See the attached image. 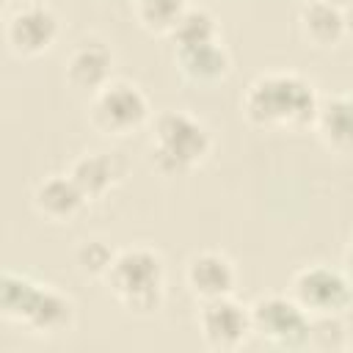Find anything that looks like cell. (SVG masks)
I'll list each match as a JSON object with an SVG mask.
<instances>
[{
    "label": "cell",
    "instance_id": "obj_15",
    "mask_svg": "<svg viewBox=\"0 0 353 353\" xmlns=\"http://www.w3.org/2000/svg\"><path fill=\"white\" fill-rule=\"evenodd\" d=\"M77 188L83 190L85 199H99L105 196L113 182L121 176V168H116V160L110 154H102V152H91L85 157H80L74 165H72V174H69Z\"/></svg>",
    "mask_w": 353,
    "mask_h": 353
},
{
    "label": "cell",
    "instance_id": "obj_20",
    "mask_svg": "<svg viewBox=\"0 0 353 353\" xmlns=\"http://www.w3.org/2000/svg\"><path fill=\"white\" fill-rule=\"evenodd\" d=\"M342 14H345V28H347V30H353V3H350V6H345V8H342Z\"/></svg>",
    "mask_w": 353,
    "mask_h": 353
},
{
    "label": "cell",
    "instance_id": "obj_13",
    "mask_svg": "<svg viewBox=\"0 0 353 353\" xmlns=\"http://www.w3.org/2000/svg\"><path fill=\"white\" fill-rule=\"evenodd\" d=\"M301 30L306 41L317 47H334L345 36V14L339 6L325 3V0H312L301 11Z\"/></svg>",
    "mask_w": 353,
    "mask_h": 353
},
{
    "label": "cell",
    "instance_id": "obj_11",
    "mask_svg": "<svg viewBox=\"0 0 353 353\" xmlns=\"http://www.w3.org/2000/svg\"><path fill=\"white\" fill-rule=\"evenodd\" d=\"M110 63H113V55H110V50L102 41H97V39L80 41L74 47V52L69 55L66 77L77 88L99 91L108 83V77H110Z\"/></svg>",
    "mask_w": 353,
    "mask_h": 353
},
{
    "label": "cell",
    "instance_id": "obj_19",
    "mask_svg": "<svg viewBox=\"0 0 353 353\" xmlns=\"http://www.w3.org/2000/svg\"><path fill=\"white\" fill-rule=\"evenodd\" d=\"M113 259H116L113 251L102 240H85L77 248V265L83 273H91V276H108Z\"/></svg>",
    "mask_w": 353,
    "mask_h": 353
},
{
    "label": "cell",
    "instance_id": "obj_2",
    "mask_svg": "<svg viewBox=\"0 0 353 353\" xmlns=\"http://www.w3.org/2000/svg\"><path fill=\"white\" fill-rule=\"evenodd\" d=\"M0 309L3 317L28 325L33 334H55L72 323V301L66 295L17 273H3Z\"/></svg>",
    "mask_w": 353,
    "mask_h": 353
},
{
    "label": "cell",
    "instance_id": "obj_10",
    "mask_svg": "<svg viewBox=\"0 0 353 353\" xmlns=\"http://www.w3.org/2000/svg\"><path fill=\"white\" fill-rule=\"evenodd\" d=\"M188 284L204 301L223 298L234 290V268L223 254H215V251L199 254L188 265Z\"/></svg>",
    "mask_w": 353,
    "mask_h": 353
},
{
    "label": "cell",
    "instance_id": "obj_18",
    "mask_svg": "<svg viewBox=\"0 0 353 353\" xmlns=\"http://www.w3.org/2000/svg\"><path fill=\"white\" fill-rule=\"evenodd\" d=\"M182 14V0H138V17L152 30H174Z\"/></svg>",
    "mask_w": 353,
    "mask_h": 353
},
{
    "label": "cell",
    "instance_id": "obj_17",
    "mask_svg": "<svg viewBox=\"0 0 353 353\" xmlns=\"http://www.w3.org/2000/svg\"><path fill=\"white\" fill-rule=\"evenodd\" d=\"M174 39H176V50L185 47H196V44H207V41H218L215 39V19L207 11L190 8L179 17L176 28H174Z\"/></svg>",
    "mask_w": 353,
    "mask_h": 353
},
{
    "label": "cell",
    "instance_id": "obj_4",
    "mask_svg": "<svg viewBox=\"0 0 353 353\" xmlns=\"http://www.w3.org/2000/svg\"><path fill=\"white\" fill-rule=\"evenodd\" d=\"M210 152V132L201 121L182 110H165L154 119L152 160L163 174H182L201 163Z\"/></svg>",
    "mask_w": 353,
    "mask_h": 353
},
{
    "label": "cell",
    "instance_id": "obj_22",
    "mask_svg": "<svg viewBox=\"0 0 353 353\" xmlns=\"http://www.w3.org/2000/svg\"><path fill=\"white\" fill-rule=\"evenodd\" d=\"M325 3H334V6H339V8H345V6H350L353 0H325Z\"/></svg>",
    "mask_w": 353,
    "mask_h": 353
},
{
    "label": "cell",
    "instance_id": "obj_1",
    "mask_svg": "<svg viewBox=\"0 0 353 353\" xmlns=\"http://www.w3.org/2000/svg\"><path fill=\"white\" fill-rule=\"evenodd\" d=\"M243 110L256 127L298 130L317 121L320 105L312 83H306L292 72H273V74L256 77L248 85Z\"/></svg>",
    "mask_w": 353,
    "mask_h": 353
},
{
    "label": "cell",
    "instance_id": "obj_5",
    "mask_svg": "<svg viewBox=\"0 0 353 353\" xmlns=\"http://www.w3.org/2000/svg\"><path fill=\"white\" fill-rule=\"evenodd\" d=\"M251 331L279 347H303L312 334V314L290 298L268 295L251 306Z\"/></svg>",
    "mask_w": 353,
    "mask_h": 353
},
{
    "label": "cell",
    "instance_id": "obj_14",
    "mask_svg": "<svg viewBox=\"0 0 353 353\" xmlns=\"http://www.w3.org/2000/svg\"><path fill=\"white\" fill-rule=\"evenodd\" d=\"M176 58H179L182 74L196 83H215L229 72V55L218 41L176 50Z\"/></svg>",
    "mask_w": 353,
    "mask_h": 353
},
{
    "label": "cell",
    "instance_id": "obj_23",
    "mask_svg": "<svg viewBox=\"0 0 353 353\" xmlns=\"http://www.w3.org/2000/svg\"><path fill=\"white\" fill-rule=\"evenodd\" d=\"M350 97H353V94H350Z\"/></svg>",
    "mask_w": 353,
    "mask_h": 353
},
{
    "label": "cell",
    "instance_id": "obj_8",
    "mask_svg": "<svg viewBox=\"0 0 353 353\" xmlns=\"http://www.w3.org/2000/svg\"><path fill=\"white\" fill-rule=\"evenodd\" d=\"M199 325H201L207 345L221 347V350H232L251 331V309L240 306L229 295L212 298V301H204L201 314H199Z\"/></svg>",
    "mask_w": 353,
    "mask_h": 353
},
{
    "label": "cell",
    "instance_id": "obj_6",
    "mask_svg": "<svg viewBox=\"0 0 353 353\" xmlns=\"http://www.w3.org/2000/svg\"><path fill=\"white\" fill-rule=\"evenodd\" d=\"M149 116V102L146 97L138 91V85L116 80V83H105L91 105V119L102 132H113V135H127L132 130H138Z\"/></svg>",
    "mask_w": 353,
    "mask_h": 353
},
{
    "label": "cell",
    "instance_id": "obj_12",
    "mask_svg": "<svg viewBox=\"0 0 353 353\" xmlns=\"http://www.w3.org/2000/svg\"><path fill=\"white\" fill-rule=\"evenodd\" d=\"M33 201H36V210L41 215H47L50 221H69L72 215L80 212L85 196H83V190L77 188V182L72 176L55 174V176L44 179L36 188Z\"/></svg>",
    "mask_w": 353,
    "mask_h": 353
},
{
    "label": "cell",
    "instance_id": "obj_21",
    "mask_svg": "<svg viewBox=\"0 0 353 353\" xmlns=\"http://www.w3.org/2000/svg\"><path fill=\"white\" fill-rule=\"evenodd\" d=\"M345 265H347V270L353 273V240H350V245H347V251H345Z\"/></svg>",
    "mask_w": 353,
    "mask_h": 353
},
{
    "label": "cell",
    "instance_id": "obj_16",
    "mask_svg": "<svg viewBox=\"0 0 353 353\" xmlns=\"http://www.w3.org/2000/svg\"><path fill=\"white\" fill-rule=\"evenodd\" d=\"M317 127L328 146L339 152H353V97H336L320 105Z\"/></svg>",
    "mask_w": 353,
    "mask_h": 353
},
{
    "label": "cell",
    "instance_id": "obj_3",
    "mask_svg": "<svg viewBox=\"0 0 353 353\" xmlns=\"http://www.w3.org/2000/svg\"><path fill=\"white\" fill-rule=\"evenodd\" d=\"M163 259L149 248H127L116 254L108 284L119 303L130 312L149 314L163 301Z\"/></svg>",
    "mask_w": 353,
    "mask_h": 353
},
{
    "label": "cell",
    "instance_id": "obj_9",
    "mask_svg": "<svg viewBox=\"0 0 353 353\" xmlns=\"http://www.w3.org/2000/svg\"><path fill=\"white\" fill-rule=\"evenodd\" d=\"M55 36H58V19L41 3H30V6L19 8L8 19V28H6V39H8L11 50L19 55L44 52L55 41Z\"/></svg>",
    "mask_w": 353,
    "mask_h": 353
},
{
    "label": "cell",
    "instance_id": "obj_7",
    "mask_svg": "<svg viewBox=\"0 0 353 353\" xmlns=\"http://www.w3.org/2000/svg\"><path fill=\"white\" fill-rule=\"evenodd\" d=\"M292 292H295V301L312 317L314 314H342L353 301L350 281L339 270L325 268V265L301 270L292 281Z\"/></svg>",
    "mask_w": 353,
    "mask_h": 353
}]
</instances>
